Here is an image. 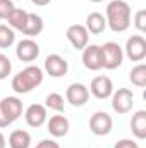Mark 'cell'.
Returning a JSON list of instances; mask_svg holds the SVG:
<instances>
[{
    "mask_svg": "<svg viewBox=\"0 0 146 148\" xmlns=\"http://www.w3.org/2000/svg\"><path fill=\"white\" fill-rule=\"evenodd\" d=\"M91 95L98 100H105L113 93V83L108 76H96L91 81Z\"/></svg>",
    "mask_w": 146,
    "mask_h": 148,
    "instance_id": "11",
    "label": "cell"
},
{
    "mask_svg": "<svg viewBox=\"0 0 146 148\" xmlns=\"http://www.w3.org/2000/svg\"><path fill=\"white\" fill-rule=\"evenodd\" d=\"M89 2H103V0H89Z\"/></svg>",
    "mask_w": 146,
    "mask_h": 148,
    "instance_id": "32",
    "label": "cell"
},
{
    "mask_svg": "<svg viewBox=\"0 0 146 148\" xmlns=\"http://www.w3.org/2000/svg\"><path fill=\"white\" fill-rule=\"evenodd\" d=\"M45 71H46L48 76H52V77H62V76H65L67 71H69V64H67V60L62 55L50 53L45 59Z\"/></svg>",
    "mask_w": 146,
    "mask_h": 148,
    "instance_id": "8",
    "label": "cell"
},
{
    "mask_svg": "<svg viewBox=\"0 0 146 148\" xmlns=\"http://www.w3.org/2000/svg\"><path fill=\"white\" fill-rule=\"evenodd\" d=\"M69 119L65 115H53L50 117V121L46 122V131L53 136V138H62L69 133Z\"/></svg>",
    "mask_w": 146,
    "mask_h": 148,
    "instance_id": "14",
    "label": "cell"
},
{
    "mask_svg": "<svg viewBox=\"0 0 146 148\" xmlns=\"http://www.w3.org/2000/svg\"><path fill=\"white\" fill-rule=\"evenodd\" d=\"M28 14H29V12H26L24 9L14 7V10H12V12L9 14V17H7L9 26H10L14 31H23L24 26H26V21H28Z\"/></svg>",
    "mask_w": 146,
    "mask_h": 148,
    "instance_id": "19",
    "label": "cell"
},
{
    "mask_svg": "<svg viewBox=\"0 0 146 148\" xmlns=\"http://www.w3.org/2000/svg\"><path fill=\"white\" fill-rule=\"evenodd\" d=\"M31 145V134L24 129H16L9 136V147L10 148H29Z\"/></svg>",
    "mask_w": 146,
    "mask_h": 148,
    "instance_id": "20",
    "label": "cell"
},
{
    "mask_svg": "<svg viewBox=\"0 0 146 148\" xmlns=\"http://www.w3.org/2000/svg\"><path fill=\"white\" fill-rule=\"evenodd\" d=\"M113 148H139V145H138L136 141L129 140V138H122V140H119V141L115 143Z\"/></svg>",
    "mask_w": 146,
    "mask_h": 148,
    "instance_id": "27",
    "label": "cell"
},
{
    "mask_svg": "<svg viewBox=\"0 0 146 148\" xmlns=\"http://www.w3.org/2000/svg\"><path fill=\"white\" fill-rule=\"evenodd\" d=\"M100 52H102V64H103L105 69L113 71V69L122 66V62H124V50L119 47V43L107 41L105 45H100Z\"/></svg>",
    "mask_w": 146,
    "mask_h": 148,
    "instance_id": "3",
    "label": "cell"
},
{
    "mask_svg": "<svg viewBox=\"0 0 146 148\" xmlns=\"http://www.w3.org/2000/svg\"><path fill=\"white\" fill-rule=\"evenodd\" d=\"M45 107L50 109V110L62 112L65 109L64 97H62L60 93H50V95H46V98H45Z\"/></svg>",
    "mask_w": 146,
    "mask_h": 148,
    "instance_id": "23",
    "label": "cell"
},
{
    "mask_svg": "<svg viewBox=\"0 0 146 148\" xmlns=\"http://www.w3.org/2000/svg\"><path fill=\"white\" fill-rule=\"evenodd\" d=\"M107 26L113 33H122L131 26V7L124 0H112L107 5Z\"/></svg>",
    "mask_w": 146,
    "mask_h": 148,
    "instance_id": "1",
    "label": "cell"
},
{
    "mask_svg": "<svg viewBox=\"0 0 146 148\" xmlns=\"http://www.w3.org/2000/svg\"><path fill=\"white\" fill-rule=\"evenodd\" d=\"M43 19L38 16V14H28V21H26V26L24 29L21 31L23 35H26L28 38L38 36L41 31H43Z\"/></svg>",
    "mask_w": 146,
    "mask_h": 148,
    "instance_id": "18",
    "label": "cell"
},
{
    "mask_svg": "<svg viewBox=\"0 0 146 148\" xmlns=\"http://www.w3.org/2000/svg\"><path fill=\"white\" fill-rule=\"evenodd\" d=\"M83 64L89 71H100V69H103L100 45H86L83 48Z\"/></svg>",
    "mask_w": 146,
    "mask_h": 148,
    "instance_id": "12",
    "label": "cell"
},
{
    "mask_svg": "<svg viewBox=\"0 0 146 148\" xmlns=\"http://www.w3.org/2000/svg\"><path fill=\"white\" fill-rule=\"evenodd\" d=\"M65 36L76 50H83L89 41V33L84 28V24H71L65 31Z\"/></svg>",
    "mask_w": 146,
    "mask_h": 148,
    "instance_id": "10",
    "label": "cell"
},
{
    "mask_svg": "<svg viewBox=\"0 0 146 148\" xmlns=\"http://www.w3.org/2000/svg\"><path fill=\"white\" fill-rule=\"evenodd\" d=\"M36 148H60V147H59V143L53 141V140H41L36 145Z\"/></svg>",
    "mask_w": 146,
    "mask_h": 148,
    "instance_id": "28",
    "label": "cell"
},
{
    "mask_svg": "<svg viewBox=\"0 0 146 148\" xmlns=\"http://www.w3.org/2000/svg\"><path fill=\"white\" fill-rule=\"evenodd\" d=\"M12 124V121L5 115V112L2 110V107H0V127H7V126H10Z\"/></svg>",
    "mask_w": 146,
    "mask_h": 148,
    "instance_id": "29",
    "label": "cell"
},
{
    "mask_svg": "<svg viewBox=\"0 0 146 148\" xmlns=\"http://www.w3.org/2000/svg\"><path fill=\"white\" fill-rule=\"evenodd\" d=\"M112 127H113V121H112V117L108 114L103 110L95 112L91 115V119H89V129L96 136H107V134H110Z\"/></svg>",
    "mask_w": 146,
    "mask_h": 148,
    "instance_id": "5",
    "label": "cell"
},
{
    "mask_svg": "<svg viewBox=\"0 0 146 148\" xmlns=\"http://www.w3.org/2000/svg\"><path fill=\"white\" fill-rule=\"evenodd\" d=\"M12 10H14L12 0H0V19H7Z\"/></svg>",
    "mask_w": 146,
    "mask_h": 148,
    "instance_id": "26",
    "label": "cell"
},
{
    "mask_svg": "<svg viewBox=\"0 0 146 148\" xmlns=\"http://www.w3.org/2000/svg\"><path fill=\"white\" fill-rule=\"evenodd\" d=\"M65 100L72 107H83L89 100V90L83 83H72L65 91Z\"/></svg>",
    "mask_w": 146,
    "mask_h": 148,
    "instance_id": "9",
    "label": "cell"
},
{
    "mask_svg": "<svg viewBox=\"0 0 146 148\" xmlns=\"http://www.w3.org/2000/svg\"><path fill=\"white\" fill-rule=\"evenodd\" d=\"M131 131L138 140L146 138V110L134 112V115L131 119Z\"/></svg>",
    "mask_w": 146,
    "mask_h": 148,
    "instance_id": "17",
    "label": "cell"
},
{
    "mask_svg": "<svg viewBox=\"0 0 146 148\" xmlns=\"http://www.w3.org/2000/svg\"><path fill=\"white\" fill-rule=\"evenodd\" d=\"M84 28H86L88 33H91V35H102V33L105 31V28H107V19H105V16L100 14V12H91V14H88V17H86Z\"/></svg>",
    "mask_w": 146,
    "mask_h": 148,
    "instance_id": "16",
    "label": "cell"
},
{
    "mask_svg": "<svg viewBox=\"0 0 146 148\" xmlns=\"http://www.w3.org/2000/svg\"><path fill=\"white\" fill-rule=\"evenodd\" d=\"M10 71H12V62H10V59H9L7 55L0 53V81L5 79V77H9Z\"/></svg>",
    "mask_w": 146,
    "mask_h": 148,
    "instance_id": "24",
    "label": "cell"
},
{
    "mask_svg": "<svg viewBox=\"0 0 146 148\" xmlns=\"http://www.w3.org/2000/svg\"><path fill=\"white\" fill-rule=\"evenodd\" d=\"M134 28L139 33H145L146 31V10L145 9L136 12V16H134Z\"/></svg>",
    "mask_w": 146,
    "mask_h": 148,
    "instance_id": "25",
    "label": "cell"
},
{
    "mask_svg": "<svg viewBox=\"0 0 146 148\" xmlns=\"http://www.w3.org/2000/svg\"><path fill=\"white\" fill-rule=\"evenodd\" d=\"M16 41V33L9 24H0V48H9Z\"/></svg>",
    "mask_w": 146,
    "mask_h": 148,
    "instance_id": "22",
    "label": "cell"
},
{
    "mask_svg": "<svg viewBox=\"0 0 146 148\" xmlns=\"http://www.w3.org/2000/svg\"><path fill=\"white\" fill-rule=\"evenodd\" d=\"M0 107L2 110L5 112V115L14 122L17 121L21 115H23V102L17 98V97H5L2 102H0Z\"/></svg>",
    "mask_w": 146,
    "mask_h": 148,
    "instance_id": "15",
    "label": "cell"
},
{
    "mask_svg": "<svg viewBox=\"0 0 146 148\" xmlns=\"http://www.w3.org/2000/svg\"><path fill=\"white\" fill-rule=\"evenodd\" d=\"M31 2H33L35 5H41V7H43V5H48L52 0H31Z\"/></svg>",
    "mask_w": 146,
    "mask_h": 148,
    "instance_id": "30",
    "label": "cell"
},
{
    "mask_svg": "<svg viewBox=\"0 0 146 148\" xmlns=\"http://www.w3.org/2000/svg\"><path fill=\"white\" fill-rule=\"evenodd\" d=\"M46 117H48L46 115V107L41 105V103H33L24 112V119H26L28 126H31V127H41L46 122Z\"/></svg>",
    "mask_w": 146,
    "mask_h": 148,
    "instance_id": "13",
    "label": "cell"
},
{
    "mask_svg": "<svg viewBox=\"0 0 146 148\" xmlns=\"http://www.w3.org/2000/svg\"><path fill=\"white\" fill-rule=\"evenodd\" d=\"M5 145H7V141H5V136L0 133V148H5Z\"/></svg>",
    "mask_w": 146,
    "mask_h": 148,
    "instance_id": "31",
    "label": "cell"
},
{
    "mask_svg": "<svg viewBox=\"0 0 146 148\" xmlns=\"http://www.w3.org/2000/svg\"><path fill=\"white\" fill-rule=\"evenodd\" d=\"M129 79L138 88H145L146 86V66L143 62H139L136 67H132V71L129 74Z\"/></svg>",
    "mask_w": 146,
    "mask_h": 148,
    "instance_id": "21",
    "label": "cell"
},
{
    "mask_svg": "<svg viewBox=\"0 0 146 148\" xmlns=\"http://www.w3.org/2000/svg\"><path fill=\"white\" fill-rule=\"evenodd\" d=\"M43 83V71L38 66H28L12 77V90L16 93L26 95Z\"/></svg>",
    "mask_w": 146,
    "mask_h": 148,
    "instance_id": "2",
    "label": "cell"
},
{
    "mask_svg": "<svg viewBox=\"0 0 146 148\" xmlns=\"http://www.w3.org/2000/svg\"><path fill=\"white\" fill-rule=\"evenodd\" d=\"M16 55L19 60L23 62H33L36 60L38 55H40V45H38L35 40L31 38H26V40H21L16 47Z\"/></svg>",
    "mask_w": 146,
    "mask_h": 148,
    "instance_id": "7",
    "label": "cell"
},
{
    "mask_svg": "<svg viewBox=\"0 0 146 148\" xmlns=\"http://www.w3.org/2000/svg\"><path fill=\"white\" fill-rule=\"evenodd\" d=\"M134 105V95L129 88H119L112 93V109L117 114H127L132 110Z\"/></svg>",
    "mask_w": 146,
    "mask_h": 148,
    "instance_id": "4",
    "label": "cell"
},
{
    "mask_svg": "<svg viewBox=\"0 0 146 148\" xmlns=\"http://www.w3.org/2000/svg\"><path fill=\"white\" fill-rule=\"evenodd\" d=\"M126 55L134 60V62H141L146 57V40L141 35H132L127 38L126 41Z\"/></svg>",
    "mask_w": 146,
    "mask_h": 148,
    "instance_id": "6",
    "label": "cell"
}]
</instances>
